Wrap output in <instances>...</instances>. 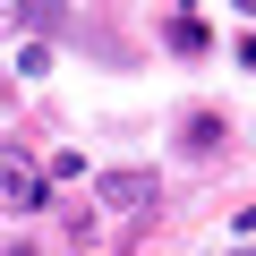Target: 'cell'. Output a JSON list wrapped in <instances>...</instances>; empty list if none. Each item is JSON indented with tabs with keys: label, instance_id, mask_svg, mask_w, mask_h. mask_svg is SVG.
I'll return each instance as SVG.
<instances>
[{
	"label": "cell",
	"instance_id": "1",
	"mask_svg": "<svg viewBox=\"0 0 256 256\" xmlns=\"http://www.w3.org/2000/svg\"><path fill=\"white\" fill-rule=\"evenodd\" d=\"M43 196H52V171L26 146H0V214H34Z\"/></svg>",
	"mask_w": 256,
	"mask_h": 256
},
{
	"label": "cell",
	"instance_id": "2",
	"mask_svg": "<svg viewBox=\"0 0 256 256\" xmlns=\"http://www.w3.org/2000/svg\"><path fill=\"white\" fill-rule=\"evenodd\" d=\"M94 205L120 214V222H146V214L162 205V180H154V171H102V180H94Z\"/></svg>",
	"mask_w": 256,
	"mask_h": 256
},
{
	"label": "cell",
	"instance_id": "3",
	"mask_svg": "<svg viewBox=\"0 0 256 256\" xmlns=\"http://www.w3.org/2000/svg\"><path fill=\"white\" fill-rule=\"evenodd\" d=\"M188 154H196V162H214V154H222V120H214V111H196V120H188Z\"/></svg>",
	"mask_w": 256,
	"mask_h": 256
},
{
	"label": "cell",
	"instance_id": "4",
	"mask_svg": "<svg viewBox=\"0 0 256 256\" xmlns=\"http://www.w3.org/2000/svg\"><path fill=\"white\" fill-rule=\"evenodd\" d=\"M171 52H205V26L196 18H171Z\"/></svg>",
	"mask_w": 256,
	"mask_h": 256
},
{
	"label": "cell",
	"instance_id": "5",
	"mask_svg": "<svg viewBox=\"0 0 256 256\" xmlns=\"http://www.w3.org/2000/svg\"><path fill=\"white\" fill-rule=\"evenodd\" d=\"M18 26H26V9H0V34H18Z\"/></svg>",
	"mask_w": 256,
	"mask_h": 256
},
{
	"label": "cell",
	"instance_id": "6",
	"mask_svg": "<svg viewBox=\"0 0 256 256\" xmlns=\"http://www.w3.org/2000/svg\"><path fill=\"white\" fill-rule=\"evenodd\" d=\"M9 256H34V248H9Z\"/></svg>",
	"mask_w": 256,
	"mask_h": 256
}]
</instances>
